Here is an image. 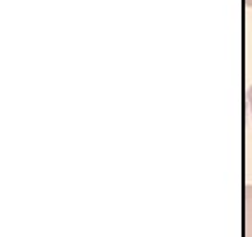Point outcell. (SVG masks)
Here are the masks:
<instances>
[{
	"mask_svg": "<svg viewBox=\"0 0 252 237\" xmlns=\"http://www.w3.org/2000/svg\"><path fill=\"white\" fill-rule=\"evenodd\" d=\"M244 218H245V237H252V186L244 190Z\"/></svg>",
	"mask_w": 252,
	"mask_h": 237,
	"instance_id": "cell-1",
	"label": "cell"
},
{
	"mask_svg": "<svg viewBox=\"0 0 252 237\" xmlns=\"http://www.w3.org/2000/svg\"><path fill=\"white\" fill-rule=\"evenodd\" d=\"M247 102H249V107H251V113H252V86L247 90Z\"/></svg>",
	"mask_w": 252,
	"mask_h": 237,
	"instance_id": "cell-2",
	"label": "cell"
},
{
	"mask_svg": "<svg viewBox=\"0 0 252 237\" xmlns=\"http://www.w3.org/2000/svg\"><path fill=\"white\" fill-rule=\"evenodd\" d=\"M245 5H249V7H252V0H245Z\"/></svg>",
	"mask_w": 252,
	"mask_h": 237,
	"instance_id": "cell-3",
	"label": "cell"
}]
</instances>
